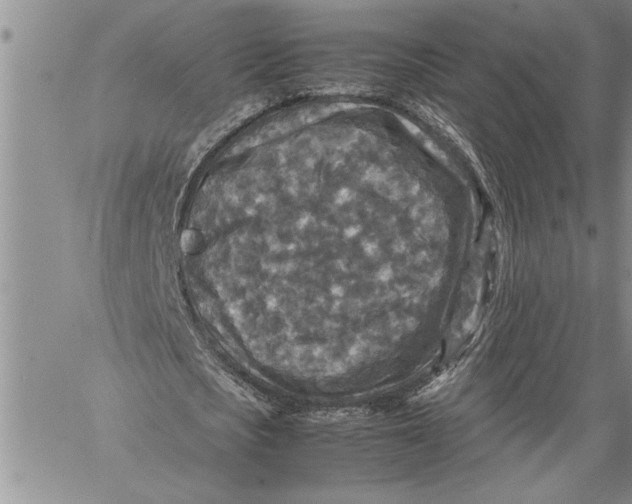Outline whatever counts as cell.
I'll use <instances>...</instances> for the list:
<instances>
[{
    "label": "cell",
    "instance_id": "6da1fadb",
    "mask_svg": "<svg viewBox=\"0 0 632 504\" xmlns=\"http://www.w3.org/2000/svg\"><path fill=\"white\" fill-rule=\"evenodd\" d=\"M262 107V100L256 97H249L235 103L200 134L192 146L190 157L198 158L231 130L260 111Z\"/></svg>",
    "mask_w": 632,
    "mask_h": 504
}]
</instances>
